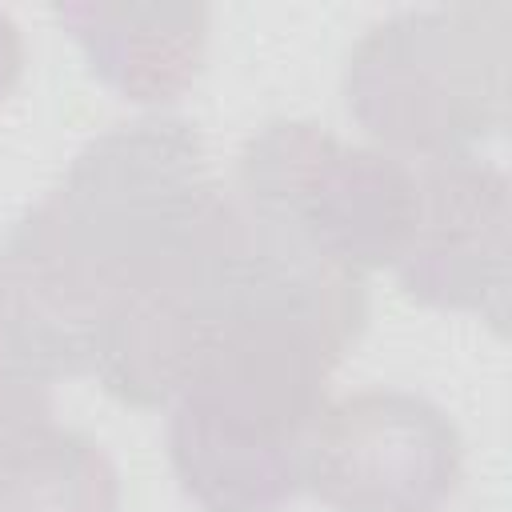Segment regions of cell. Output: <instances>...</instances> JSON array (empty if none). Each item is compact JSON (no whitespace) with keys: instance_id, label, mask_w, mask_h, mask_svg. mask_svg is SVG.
Returning <instances> with one entry per match:
<instances>
[{"instance_id":"cell-1","label":"cell","mask_w":512,"mask_h":512,"mask_svg":"<svg viewBox=\"0 0 512 512\" xmlns=\"http://www.w3.org/2000/svg\"><path fill=\"white\" fill-rule=\"evenodd\" d=\"M232 212L200 132L144 116L88 140L0 244V340L44 380L92 376L112 320L180 288Z\"/></svg>"},{"instance_id":"cell-2","label":"cell","mask_w":512,"mask_h":512,"mask_svg":"<svg viewBox=\"0 0 512 512\" xmlns=\"http://www.w3.org/2000/svg\"><path fill=\"white\" fill-rule=\"evenodd\" d=\"M336 360L292 336L208 344L168 416L172 472L204 512H280L304 488V456Z\"/></svg>"},{"instance_id":"cell-3","label":"cell","mask_w":512,"mask_h":512,"mask_svg":"<svg viewBox=\"0 0 512 512\" xmlns=\"http://www.w3.org/2000/svg\"><path fill=\"white\" fill-rule=\"evenodd\" d=\"M508 20V4L380 20L348 56V112L400 160L476 156L508 120Z\"/></svg>"},{"instance_id":"cell-4","label":"cell","mask_w":512,"mask_h":512,"mask_svg":"<svg viewBox=\"0 0 512 512\" xmlns=\"http://www.w3.org/2000/svg\"><path fill=\"white\" fill-rule=\"evenodd\" d=\"M240 204L328 264L392 268L416 220V172L320 124L272 120L240 152Z\"/></svg>"},{"instance_id":"cell-5","label":"cell","mask_w":512,"mask_h":512,"mask_svg":"<svg viewBox=\"0 0 512 512\" xmlns=\"http://www.w3.org/2000/svg\"><path fill=\"white\" fill-rule=\"evenodd\" d=\"M464 480V440L424 396L368 388L324 404L304 488L332 512H444Z\"/></svg>"},{"instance_id":"cell-6","label":"cell","mask_w":512,"mask_h":512,"mask_svg":"<svg viewBox=\"0 0 512 512\" xmlns=\"http://www.w3.org/2000/svg\"><path fill=\"white\" fill-rule=\"evenodd\" d=\"M416 172V220L392 264L404 296L440 312L508 316V176L476 156L428 160Z\"/></svg>"},{"instance_id":"cell-7","label":"cell","mask_w":512,"mask_h":512,"mask_svg":"<svg viewBox=\"0 0 512 512\" xmlns=\"http://www.w3.org/2000/svg\"><path fill=\"white\" fill-rule=\"evenodd\" d=\"M0 512H120L108 452L52 416V380L0 340Z\"/></svg>"},{"instance_id":"cell-8","label":"cell","mask_w":512,"mask_h":512,"mask_svg":"<svg viewBox=\"0 0 512 512\" xmlns=\"http://www.w3.org/2000/svg\"><path fill=\"white\" fill-rule=\"evenodd\" d=\"M56 16L92 72L136 104L184 96L204 64V4H60Z\"/></svg>"},{"instance_id":"cell-9","label":"cell","mask_w":512,"mask_h":512,"mask_svg":"<svg viewBox=\"0 0 512 512\" xmlns=\"http://www.w3.org/2000/svg\"><path fill=\"white\" fill-rule=\"evenodd\" d=\"M24 72V40H20V28L8 12H0V100L16 88Z\"/></svg>"}]
</instances>
